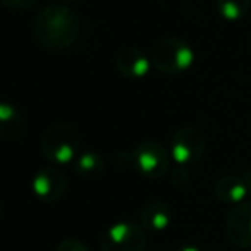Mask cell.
<instances>
[{
  "label": "cell",
  "mask_w": 251,
  "mask_h": 251,
  "mask_svg": "<svg viewBox=\"0 0 251 251\" xmlns=\"http://www.w3.org/2000/svg\"><path fill=\"white\" fill-rule=\"evenodd\" d=\"M83 31L81 19L67 5H45L35 18V40L50 52H62L77 43Z\"/></svg>",
  "instance_id": "1"
},
{
  "label": "cell",
  "mask_w": 251,
  "mask_h": 251,
  "mask_svg": "<svg viewBox=\"0 0 251 251\" xmlns=\"http://www.w3.org/2000/svg\"><path fill=\"white\" fill-rule=\"evenodd\" d=\"M79 150L81 134L71 122H52L40 138V151L53 165L73 164Z\"/></svg>",
  "instance_id": "2"
},
{
  "label": "cell",
  "mask_w": 251,
  "mask_h": 251,
  "mask_svg": "<svg viewBox=\"0 0 251 251\" xmlns=\"http://www.w3.org/2000/svg\"><path fill=\"white\" fill-rule=\"evenodd\" d=\"M151 67L162 74L176 76L191 69L195 64V49L184 38L165 36L155 42L150 50Z\"/></svg>",
  "instance_id": "3"
},
{
  "label": "cell",
  "mask_w": 251,
  "mask_h": 251,
  "mask_svg": "<svg viewBox=\"0 0 251 251\" xmlns=\"http://www.w3.org/2000/svg\"><path fill=\"white\" fill-rule=\"evenodd\" d=\"M171 151L153 140L140 141L131 151V164L134 171L145 179H160L171 171Z\"/></svg>",
  "instance_id": "4"
},
{
  "label": "cell",
  "mask_w": 251,
  "mask_h": 251,
  "mask_svg": "<svg viewBox=\"0 0 251 251\" xmlns=\"http://www.w3.org/2000/svg\"><path fill=\"white\" fill-rule=\"evenodd\" d=\"M169 151L177 165H196L206 151V138L195 126H184L172 134Z\"/></svg>",
  "instance_id": "5"
},
{
  "label": "cell",
  "mask_w": 251,
  "mask_h": 251,
  "mask_svg": "<svg viewBox=\"0 0 251 251\" xmlns=\"http://www.w3.org/2000/svg\"><path fill=\"white\" fill-rule=\"evenodd\" d=\"M148 236L136 222H115L101 237V251H147Z\"/></svg>",
  "instance_id": "6"
},
{
  "label": "cell",
  "mask_w": 251,
  "mask_h": 251,
  "mask_svg": "<svg viewBox=\"0 0 251 251\" xmlns=\"http://www.w3.org/2000/svg\"><path fill=\"white\" fill-rule=\"evenodd\" d=\"M35 196L42 203L52 205L64 198L67 191V177L55 165H45L38 169L31 182Z\"/></svg>",
  "instance_id": "7"
},
{
  "label": "cell",
  "mask_w": 251,
  "mask_h": 251,
  "mask_svg": "<svg viewBox=\"0 0 251 251\" xmlns=\"http://www.w3.org/2000/svg\"><path fill=\"white\" fill-rule=\"evenodd\" d=\"M226 236L241 250L251 248V200L234 205L226 217Z\"/></svg>",
  "instance_id": "8"
},
{
  "label": "cell",
  "mask_w": 251,
  "mask_h": 251,
  "mask_svg": "<svg viewBox=\"0 0 251 251\" xmlns=\"http://www.w3.org/2000/svg\"><path fill=\"white\" fill-rule=\"evenodd\" d=\"M115 69L126 79H141L151 69L150 55L138 47H124L115 55Z\"/></svg>",
  "instance_id": "9"
},
{
  "label": "cell",
  "mask_w": 251,
  "mask_h": 251,
  "mask_svg": "<svg viewBox=\"0 0 251 251\" xmlns=\"http://www.w3.org/2000/svg\"><path fill=\"white\" fill-rule=\"evenodd\" d=\"M213 193H215V198L220 203H226V205H232V206L246 201L248 195H250L248 186L241 174L220 176L215 181Z\"/></svg>",
  "instance_id": "10"
},
{
  "label": "cell",
  "mask_w": 251,
  "mask_h": 251,
  "mask_svg": "<svg viewBox=\"0 0 251 251\" xmlns=\"http://www.w3.org/2000/svg\"><path fill=\"white\" fill-rule=\"evenodd\" d=\"M172 220V210L169 203L162 200H153L148 201L140 212V226L145 230L151 232H162L171 226Z\"/></svg>",
  "instance_id": "11"
},
{
  "label": "cell",
  "mask_w": 251,
  "mask_h": 251,
  "mask_svg": "<svg viewBox=\"0 0 251 251\" xmlns=\"http://www.w3.org/2000/svg\"><path fill=\"white\" fill-rule=\"evenodd\" d=\"M25 117L11 101L0 105V138L4 141H18L25 133Z\"/></svg>",
  "instance_id": "12"
},
{
  "label": "cell",
  "mask_w": 251,
  "mask_h": 251,
  "mask_svg": "<svg viewBox=\"0 0 251 251\" xmlns=\"http://www.w3.org/2000/svg\"><path fill=\"white\" fill-rule=\"evenodd\" d=\"M74 172L83 179H98L105 171V160L98 151L84 150L73 162Z\"/></svg>",
  "instance_id": "13"
},
{
  "label": "cell",
  "mask_w": 251,
  "mask_h": 251,
  "mask_svg": "<svg viewBox=\"0 0 251 251\" xmlns=\"http://www.w3.org/2000/svg\"><path fill=\"white\" fill-rule=\"evenodd\" d=\"M215 9L222 19L236 23L250 14L251 0H215Z\"/></svg>",
  "instance_id": "14"
},
{
  "label": "cell",
  "mask_w": 251,
  "mask_h": 251,
  "mask_svg": "<svg viewBox=\"0 0 251 251\" xmlns=\"http://www.w3.org/2000/svg\"><path fill=\"white\" fill-rule=\"evenodd\" d=\"M189 177H191V174H189V169L186 165L176 164V167L171 171V182L174 188H184L189 182Z\"/></svg>",
  "instance_id": "15"
},
{
  "label": "cell",
  "mask_w": 251,
  "mask_h": 251,
  "mask_svg": "<svg viewBox=\"0 0 251 251\" xmlns=\"http://www.w3.org/2000/svg\"><path fill=\"white\" fill-rule=\"evenodd\" d=\"M0 2H2V5L5 9H9L12 12H25L28 9H31L38 0H0Z\"/></svg>",
  "instance_id": "16"
},
{
  "label": "cell",
  "mask_w": 251,
  "mask_h": 251,
  "mask_svg": "<svg viewBox=\"0 0 251 251\" xmlns=\"http://www.w3.org/2000/svg\"><path fill=\"white\" fill-rule=\"evenodd\" d=\"M55 251H90V250H88V246L83 241L76 239V237H67V239L60 241L57 244Z\"/></svg>",
  "instance_id": "17"
},
{
  "label": "cell",
  "mask_w": 251,
  "mask_h": 251,
  "mask_svg": "<svg viewBox=\"0 0 251 251\" xmlns=\"http://www.w3.org/2000/svg\"><path fill=\"white\" fill-rule=\"evenodd\" d=\"M241 176H243L244 182H246V186H248V191H250V195H251V167L244 169V171L241 172Z\"/></svg>",
  "instance_id": "18"
},
{
  "label": "cell",
  "mask_w": 251,
  "mask_h": 251,
  "mask_svg": "<svg viewBox=\"0 0 251 251\" xmlns=\"http://www.w3.org/2000/svg\"><path fill=\"white\" fill-rule=\"evenodd\" d=\"M177 251H201V250L198 246H195V244H182Z\"/></svg>",
  "instance_id": "19"
},
{
  "label": "cell",
  "mask_w": 251,
  "mask_h": 251,
  "mask_svg": "<svg viewBox=\"0 0 251 251\" xmlns=\"http://www.w3.org/2000/svg\"><path fill=\"white\" fill-rule=\"evenodd\" d=\"M59 2H76V0H59Z\"/></svg>",
  "instance_id": "20"
}]
</instances>
